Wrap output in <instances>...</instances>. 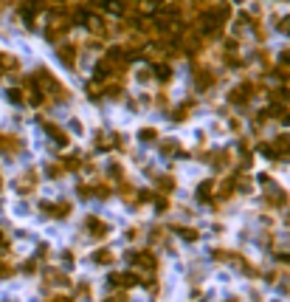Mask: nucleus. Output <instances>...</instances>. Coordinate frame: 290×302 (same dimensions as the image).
Returning <instances> with one entry per match:
<instances>
[{
  "mask_svg": "<svg viewBox=\"0 0 290 302\" xmlns=\"http://www.w3.org/2000/svg\"><path fill=\"white\" fill-rule=\"evenodd\" d=\"M9 99H12V102H23V93H20L17 88H12V91H9Z\"/></svg>",
  "mask_w": 290,
  "mask_h": 302,
  "instance_id": "nucleus-22",
  "label": "nucleus"
},
{
  "mask_svg": "<svg viewBox=\"0 0 290 302\" xmlns=\"http://www.w3.org/2000/svg\"><path fill=\"white\" fill-rule=\"evenodd\" d=\"M225 302H240V299H237V296H231V299H225Z\"/></svg>",
  "mask_w": 290,
  "mask_h": 302,
  "instance_id": "nucleus-27",
  "label": "nucleus"
},
{
  "mask_svg": "<svg viewBox=\"0 0 290 302\" xmlns=\"http://www.w3.org/2000/svg\"><path fill=\"white\" fill-rule=\"evenodd\" d=\"M45 130H48L51 141H56V144H60V147H65V144H68V136L62 133L60 127H54V124H45Z\"/></svg>",
  "mask_w": 290,
  "mask_h": 302,
  "instance_id": "nucleus-9",
  "label": "nucleus"
},
{
  "mask_svg": "<svg viewBox=\"0 0 290 302\" xmlns=\"http://www.w3.org/2000/svg\"><path fill=\"white\" fill-rule=\"evenodd\" d=\"M268 206H287V195L282 192V189H273V192H268Z\"/></svg>",
  "mask_w": 290,
  "mask_h": 302,
  "instance_id": "nucleus-8",
  "label": "nucleus"
},
{
  "mask_svg": "<svg viewBox=\"0 0 290 302\" xmlns=\"http://www.w3.org/2000/svg\"><path fill=\"white\" fill-rule=\"evenodd\" d=\"M152 73H155V77L158 79H163V82H166V79H169V65H155V68H152Z\"/></svg>",
  "mask_w": 290,
  "mask_h": 302,
  "instance_id": "nucleus-15",
  "label": "nucleus"
},
{
  "mask_svg": "<svg viewBox=\"0 0 290 302\" xmlns=\"http://www.w3.org/2000/svg\"><path fill=\"white\" fill-rule=\"evenodd\" d=\"M130 260H133L138 268H150V271H155V268H158V260H155V254H152V251H133V254H130Z\"/></svg>",
  "mask_w": 290,
  "mask_h": 302,
  "instance_id": "nucleus-3",
  "label": "nucleus"
},
{
  "mask_svg": "<svg viewBox=\"0 0 290 302\" xmlns=\"http://www.w3.org/2000/svg\"><path fill=\"white\" fill-rule=\"evenodd\" d=\"M212 189H214V184H212V181L200 184V189H197V198H200V200H209V195H212Z\"/></svg>",
  "mask_w": 290,
  "mask_h": 302,
  "instance_id": "nucleus-14",
  "label": "nucleus"
},
{
  "mask_svg": "<svg viewBox=\"0 0 290 302\" xmlns=\"http://www.w3.org/2000/svg\"><path fill=\"white\" fill-rule=\"evenodd\" d=\"M45 285L65 288V285H68V277H65V274H60V271H54V268H48V271H45Z\"/></svg>",
  "mask_w": 290,
  "mask_h": 302,
  "instance_id": "nucleus-7",
  "label": "nucleus"
},
{
  "mask_svg": "<svg viewBox=\"0 0 290 302\" xmlns=\"http://www.w3.org/2000/svg\"><path fill=\"white\" fill-rule=\"evenodd\" d=\"M175 232H178V235H181L186 243H194V240H197V232H194V229H186V226H175Z\"/></svg>",
  "mask_w": 290,
  "mask_h": 302,
  "instance_id": "nucleus-11",
  "label": "nucleus"
},
{
  "mask_svg": "<svg viewBox=\"0 0 290 302\" xmlns=\"http://www.w3.org/2000/svg\"><path fill=\"white\" fill-rule=\"evenodd\" d=\"M48 175H62V167H56V164H51V167H48Z\"/></svg>",
  "mask_w": 290,
  "mask_h": 302,
  "instance_id": "nucleus-25",
  "label": "nucleus"
},
{
  "mask_svg": "<svg viewBox=\"0 0 290 302\" xmlns=\"http://www.w3.org/2000/svg\"><path fill=\"white\" fill-rule=\"evenodd\" d=\"M0 187H3V181H0Z\"/></svg>",
  "mask_w": 290,
  "mask_h": 302,
  "instance_id": "nucleus-28",
  "label": "nucleus"
},
{
  "mask_svg": "<svg viewBox=\"0 0 290 302\" xmlns=\"http://www.w3.org/2000/svg\"><path fill=\"white\" fill-rule=\"evenodd\" d=\"M14 187H17V192H20V195H28V192H34V187H37V172H34V169H28V172H23V175L17 178V184H14Z\"/></svg>",
  "mask_w": 290,
  "mask_h": 302,
  "instance_id": "nucleus-4",
  "label": "nucleus"
},
{
  "mask_svg": "<svg viewBox=\"0 0 290 302\" xmlns=\"http://www.w3.org/2000/svg\"><path fill=\"white\" fill-rule=\"evenodd\" d=\"M93 260H96L99 266H107V263H113V254L104 248V251H96V254H93Z\"/></svg>",
  "mask_w": 290,
  "mask_h": 302,
  "instance_id": "nucleus-13",
  "label": "nucleus"
},
{
  "mask_svg": "<svg viewBox=\"0 0 290 302\" xmlns=\"http://www.w3.org/2000/svg\"><path fill=\"white\" fill-rule=\"evenodd\" d=\"M273 99H279V102H287V99H290V88H276V91H273Z\"/></svg>",
  "mask_w": 290,
  "mask_h": 302,
  "instance_id": "nucleus-18",
  "label": "nucleus"
},
{
  "mask_svg": "<svg viewBox=\"0 0 290 302\" xmlns=\"http://www.w3.org/2000/svg\"><path fill=\"white\" fill-rule=\"evenodd\" d=\"M56 51H60V57L68 62V65H73V54H76V51H73V45H68V42H65V45H60Z\"/></svg>",
  "mask_w": 290,
  "mask_h": 302,
  "instance_id": "nucleus-12",
  "label": "nucleus"
},
{
  "mask_svg": "<svg viewBox=\"0 0 290 302\" xmlns=\"http://www.w3.org/2000/svg\"><path fill=\"white\" fill-rule=\"evenodd\" d=\"M12 271H14V266H12V263H6V260H0V280H6V277H12Z\"/></svg>",
  "mask_w": 290,
  "mask_h": 302,
  "instance_id": "nucleus-17",
  "label": "nucleus"
},
{
  "mask_svg": "<svg viewBox=\"0 0 290 302\" xmlns=\"http://www.w3.org/2000/svg\"><path fill=\"white\" fill-rule=\"evenodd\" d=\"M279 29H282V34H287V37H290V17H284L282 23H279Z\"/></svg>",
  "mask_w": 290,
  "mask_h": 302,
  "instance_id": "nucleus-23",
  "label": "nucleus"
},
{
  "mask_svg": "<svg viewBox=\"0 0 290 302\" xmlns=\"http://www.w3.org/2000/svg\"><path fill=\"white\" fill-rule=\"evenodd\" d=\"M45 302H73L71 296H60V294H54V296H48Z\"/></svg>",
  "mask_w": 290,
  "mask_h": 302,
  "instance_id": "nucleus-24",
  "label": "nucleus"
},
{
  "mask_svg": "<svg viewBox=\"0 0 290 302\" xmlns=\"http://www.w3.org/2000/svg\"><path fill=\"white\" fill-rule=\"evenodd\" d=\"M6 71H17V60L9 54H0V73H6Z\"/></svg>",
  "mask_w": 290,
  "mask_h": 302,
  "instance_id": "nucleus-10",
  "label": "nucleus"
},
{
  "mask_svg": "<svg viewBox=\"0 0 290 302\" xmlns=\"http://www.w3.org/2000/svg\"><path fill=\"white\" fill-rule=\"evenodd\" d=\"M271 150H273V161H282V158H287V156H290V136H279V139L271 144Z\"/></svg>",
  "mask_w": 290,
  "mask_h": 302,
  "instance_id": "nucleus-6",
  "label": "nucleus"
},
{
  "mask_svg": "<svg viewBox=\"0 0 290 302\" xmlns=\"http://www.w3.org/2000/svg\"><path fill=\"white\" fill-rule=\"evenodd\" d=\"M141 141H155V130H147V127H144V130H141Z\"/></svg>",
  "mask_w": 290,
  "mask_h": 302,
  "instance_id": "nucleus-20",
  "label": "nucleus"
},
{
  "mask_svg": "<svg viewBox=\"0 0 290 302\" xmlns=\"http://www.w3.org/2000/svg\"><path fill=\"white\" fill-rule=\"evenodd\" d=\"M251 96H254V85H251V82H242V85H237V88H234V93H231V102H234V105H245Z\"/></svg>",
  "mask_w": 290,
  "mask_h": 302,
  "instance_id": "nucleus-5",
  "label": "nucleus"
},
{
  "mask_svg": "<svg viewBox=\"0 0 290 302\" xmlns=\"http://www.w3.org/2000/svg\"><path fill=\"white\" fill-rule=\"evenodd\" d=\"M158 187H161V192H169V189H175V181L169 175H163V178H158Z\"/></svg>",
  "mask_w": 290,
  "mask_h": 302,
  "instance_id": "nucleus-16",
  "label": "nucleus"
},
{
  "mask_svg": "<svg viewBox=\"0 0 290 302\" xmlns=\"http://www.w3.org/2000/svg\"><path fill=\"white\" fill-rule=\"evenodd\" d=\"M214 167H217V169L228 167V153H220V156H217V158H214Z\"/></svg>",
  "mask_w": 290,
  "mask_h": 302,
  "instance_id": "nucleus-19",
  "label": "nucleus"
},
{
  "mask_svg": "<svg viewBox=\"0 0 290 302\" xmlns=\"http://www.w3.org/2000/svg\"><path fill=\"white\" fill-rule=\"evenodd\" d=\"M85 232L93 237V240H104L110 229H107V223H102V220L96 218V215H91V218L85 220Z\"/></svg>",
  "mask_w": 290,
  "mask_h": 302,
  "instance_id": "nucleus-2",
  "label": "nucleus"
},
{
  "mask_svg": "<svg viewBox=\"0 0 290 302\" xmlns=\"http://www.w3.org/2000/svg\"><path fill=\"white\" fill-rule=\"evenodd\" d=\"M228 17V9L220 6V9H209V12H203L197 17V29L203 31V34H214V31H220V23Z\"/></svg>",
  "mask_w": 290,
  "mask_h": 302,
  "instance_id": "nucleus-1",
  "label": "nucleus"
},
{
  "mask_svg": "<svg viewBox=\"0 0 290 302\" xmlns=\"http://www.w3.org/2000/svg\"><path fill=\"white\" fill-rule=\"evenodd\" d=\"M155 209L158 212H166V209H169V200H166V198H155Z\"/></svg>",
  "mask_w": 290,
  "mask_h": 302,
  "instance_id": "nucleus-21",
  "label": "nucleus"
},
{
  "mask_svg": "<svg viewBox=\"0 0 290 302\" xmlns=\"http://www.w3.org/2000/svg\"><path fill=\"white\" fill-rule=\"evenodd\" d=\"M282 65L290 68V51H284V54H282Z\"/></svg>",
  "mask_w": 290,
  "mask_h": 302,
  "instance_id": "nucleus-26",
  "label": "nucleus"
}]
</instances>
